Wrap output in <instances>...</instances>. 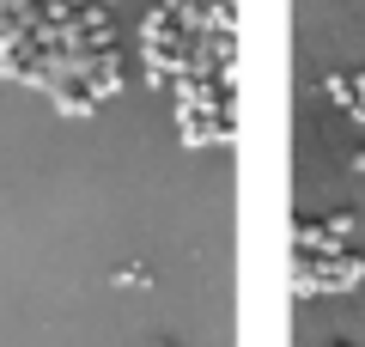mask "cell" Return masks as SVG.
Wrapping results in <instances>:
<instances>
[{"instance_id": "6da1fadb", "label": "cell", "mask_w": 365, "mask_h": 347, "mask_svg": "<svg viewBox=\"0 0 365 347\" xmlns=\"http://www.w3.org/2000/svg\"><path fill=\"white\" fill-rule=\"evenodd\" d=\"M353 165H359V171H365V146H359V159H353Z\"/></svg>"}]
</instances>
